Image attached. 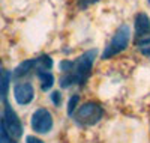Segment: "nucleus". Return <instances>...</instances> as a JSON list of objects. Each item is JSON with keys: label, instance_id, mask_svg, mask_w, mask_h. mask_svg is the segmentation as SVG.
<instances>
[{"label": "nucleus", "instance_id": "a211bd4d", "mask_svg": "<svg viewBox=\"0 0 150 143\" xmlns=\"http://www.w3.org/2000/svg\"><path fill=\"white\" fill-rule=\"evenodd\" d=\"M149 2H150V0H149Z\"/></svg>", "mask_w": 150, "mask_h": 143}, {"label": "nucleus", "instance_id": "f257e3e1", "mask_svg": "<svg viewBox=\"0 0 150 143\" xmlns=\"http://www.w3.org/2000/svg\"><path fill=\"white\" fill-rule=\"evenodd\" d=\"M96 50H89L84 54H81L78 59H75L71 62L69 68L63 72V75L60 77V87L68 89L72 84L84 86L90 75V71L93 68V62L96 59Z\"/></svg>", "mask_w": 150, "mask_h": 143}, {"label": "nucleus", "instance_id": "0eeeda50", "mask_svg": "<svg viewBox=\"0 0 150 143\" xmlns=\"http://www.w3.org/2000/svg\"><path fill=\"white\" fill-rule=\"evenodd\" d=\"M35 69H36V60L30 59V60H26V62L20 63L14 69V72H12V77H14V80H20V79H23V77L29 75Z\"/></svg>", "mask_w": 150, "mask_h": 143}, {"label": "nucleus", "instance_id": "39448f33", "mask_svg": "<svg viewBox=\"0 0 150 143\" xmlns=\"http://www.w3.org/2000/svg\"><path fill=\"white\" fill-rule=\"evenodd\" d=\"M3 122L5 127L8 129V133L14 137V139H20L23 136V124L18 118V114L12 110V107L8 102H5V116H3Z\"/></svg>", "mask_w": 150, "mask_h": 143}, {"label": "nucleus", "instance_id": "f03ea898", "mask_svg": "<svg viewBox=\"0 0 150 143\" xmlns=\"http://www.w3.org/2000/svg\"><path fill=\"white\" fill-rule=\"evenodd\" d=\"M102 116H104V109L101 104H98L95 101H89L77 109V112L74 114V121L78 125L90 127V125L98 124L102 119Z\"/></svg>", "mask_w": 150, "mask_h": 143}, {"label": "nucleus", "instance_id": "20e7f679", "mask_svg": "<svg viewBox=\"0 0 150 143\" xmlns=\"http://www.w3.org/2000/svg\"><path fill=\"white\" fill-rule=\"evenodd\" d=\"M30 124H32L33 131L39 133V134H47L48 131H51V128H53V116L44 107L36 109L35 113L32 114Z\"/></svg>", "mask_w": 150, "mask_h": 143}, {"label": "nucleus", "instance_id": "9b49d317", "mask_svg": "<svg viewBox=\"0 0 150 143\" xmlns=\"http://www.w3.org/2000/svg\"><path fill=\"white\" fill-rule=\"evenodd\" d=\"M36 74L38 72H42V71H50L53 68V59L50 57V56H39V57H36Z\"/></svg>", "mask_w": 150, "mask_h": 143}, {"label": "nucleus", "instance_id": "dca6fc26", "mask_svg": "<svg viewBox=\"0 0 150 143\" xmlns=\"http://www.w3.org/2000/svg\"><path fill=\"white\" fill-rule=\"evenodd\" d=\"M26 143H44L41 139H38L35 136H27L26 137Z\"/></svg>", "mask_w": 150, "mask_h": 143}, {"label": "nucleus", "instance_id": "2eb2a0df", "mask_svg": "<svg viewBox=\"0 0 150 143\" xmlns=\"http://www.w3.org/2000/svg\"><path fill=\"white\" fill-rule=\"evenodd\" d=\"M96 2H98V0H78L81 9H86L87 6H90V5H93V3H96Z\"/></svg>", "mask_w": 150, "mask_h": 143}, {"label": "nucleus", "instance_id": "7ed1b4c3", "mask_svg": "<svg viewBox=\"0 0 150 143\" xmlns=\"http://www.w3.org/2000/svg\"><path fill=\"white\" fill-rule=\"evenodd\" d=\"M129 38H131L129 26L122 24L120 27L116 30V33H114V36H112L111 42L107 45L104 54H102V59H110L112 56L122 53L123 50H126V47L129 44Z\"/></svg>", "mask_w": 150, "mask_h": 143}, {"label": "nucleus", "instance_id": "9d476101", "mask_svg": "<svg viewBox=\"0 0 150 143\" xmlns=\"http://www.w3.org/2000/svg\"><path fill=\"white\" fill-rule=\"evenodd\" d=\"M38 79H39V82H41V89L42 90H50L54 84V77L50 71L38 72Z\"/></svg>", "mask_w": 150, "mask_h": 143}, {"label": "nucleus", "instance_id": "6e6552de", "mask_svg": "<svg viewBox=\"0 0 150 143\" xmlns=\"http://www.w3.org/2000/svg\"><path fill=\"white\" fill-rule=\"evenodd\" d=\"M150 32V18L147 17V14L140 12L135 17V33L137 36H146Z\"/></svg>", "mask_w": 150, "mask_h": 143}, {"label": "nucleus", "instance_id": "423d86ee", "mask_svg": "<svg viewBox=\"0 0 150 143\" xmlns=\"http://www.w3.org/2000/svg\"><path fill=\"white\" fill-rule=\"evenodd\" d=\"M14 98L20 106H27L35 98V89L29 82H18L14 86Z\"/></svg>", "mask_w": 150, "mask_h": 143}, {"label": "nucleus", "instance_id": "1a4fd4ad", "mask_svg": "<svg viewBox=\"0 0 150 143\" xmlns=\"http://www.w3.org/2000/svg\"><path fill=\"white\" fill-rule=\"evenodd\" d=\"M11 82V72L6 69H0V101L6 102L8 99V90Z\"/></svg>", "mask_w": 150, "mask_h": 143}, {"label": "nucleus", "instance_id": "f3484780", "mask_svg": "<svg viewBox=\"0 0 150 143\" xmlns=\"http://www.w3.org/2000/svg\"><path fill=\"white\" fill-rule=\"evenodd\" d=\"M143 54H146V56H149V57H150V47H147V48H144V50H143Z\"/></svg>", "mask_w": 150, "mask_h": 143}, {"label": "nucleus", "instance_id": "ddd939ff", "mask_svg": "<svg viewBox=\"0 0 150 143\" xmlns=\"http://www.w3.org/2000/svg\"><path fill=\"white\" fill-rule=\"evenodd\" d=\"M78 99H80L78 95H72V97L69 98V102H68V114H69V116L74 114L75 107H77V104H78Z\"/></svg>", "mask_w": 150, "mask_h": 143}, {"label": "nucleus", "instance_id": "4468645a", "mask_svg": "<svg viewBox=\"0 0 150 143\" xmlns=\"http://www.w3.org/2000/svg\"><path fill=\"white\" fill-rule=\"evenodd\" d=\"M50 99H51V102L54 104L56 107H59L62 104V95L59 90H54V92H51V95H50Z\"/></svg>", "mask_w": 150, "mask_h": 143}, {"label": "nucleus", "instance_id": "f8f14e48", "mask_svg": "<svg viewBox=\"0 0 150 143\" xmlns=\"http://www.w3.org/2000/svg\"><path fill=\"white\" fill-rule=\"evenodd\" d=\"M0 143H15L14 137H12V136L8 133V129H6V127H5L3 119L0 121Z\"/></svg>", "mask_w": 150, "mask_h": 143}]
</instances>
